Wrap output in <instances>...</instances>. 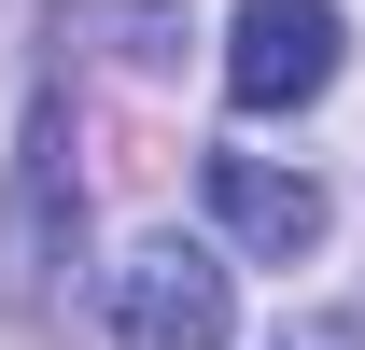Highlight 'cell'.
Listing matches in <instances>:
<instances>
[{"mask_svg": "<svg viewBox=\"0 0 365 350\" xmlns=\"http://www.w3.org/2000/svg\"><path fill=\"white\" fill-rule=\"evenodd\" d=\"M309 350H351V336H309Z\"/></svg>", "mask_w": 365, "mask_h": 350, "instance_id": "277c9868", "label": "cell"}, {"mask_svg": "<svg viewBox=\"0 0 365 350\" xmlns=\"http://www.w3.org/2000/svg\"><path fill=\"white\" fill-rule=\"evenodd\" d=\"M337 56H351L337 0H239V28H225V98H239V112H309V98L337 85Z\"/></svg>", "mask_w": 365, "mask_h": 350, "instance_id": "7a4b0ae2", "label": "cell"}, {"mask_svg": "<svg viewBox=\"0 0 365 350\" xmlns=\"http://www.w3.org/2000/svg\"><path fill=\"white\" fill-rule=\"evenodd\" d=\"M239 336V280L197 238H140L113 266V350H225Z\"/></svg>", "mask_w": 365, "mask_h": 350, "instance_id": "6da1fadb", "label": "cell"}, {"mask_svg": "<svg viewBox=\"0 0 365 350\" xmlns=\"http://www.w3.org/2000/svg\"><path fill=\"white\" fill-rule=\"evenodd\" d=\"M211 211H225L239 253L295 266V253L323 238V182H309V169H267V154H211Z\"/></svg>", "mask_w": 365, "mask_h": 350, "instance_id": "3957f363", "label": "cell"}]
</instances>
